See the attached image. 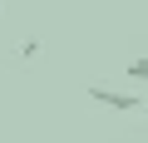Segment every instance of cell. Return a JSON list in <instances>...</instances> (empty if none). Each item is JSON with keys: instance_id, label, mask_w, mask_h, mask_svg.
Instances as JSON below:
<instances>
[{"instance_id": "7a4b0ae2", "label": "cell", "mask_w": 148, "mask_h": 143, "mask_svg": "<svg viewBox=\"0 0 148 143\" xmlns=\"http://www.w3.org/2000/svg\"><path fill=\"white\" fill-rule=\"evenodd\" d=\"M123 79H148V54H138V59H128V69H123Z\"/></svg>"}, {"instance_id": "6da1fadb", "label": "cell", "mask_w": 148, "mask_h": 143, "mask_svg": "<svg viewBox=\"0 0 148 143\" xmlns=\"http://www.w3.org/2000/svg\"><path fill=\"white\" fill-rule=\"evenodd\" d=\"M89 99L114 109V114H143V99L138 94H123V89H109V84H89Z\"/></svg>"}]
</instances>
